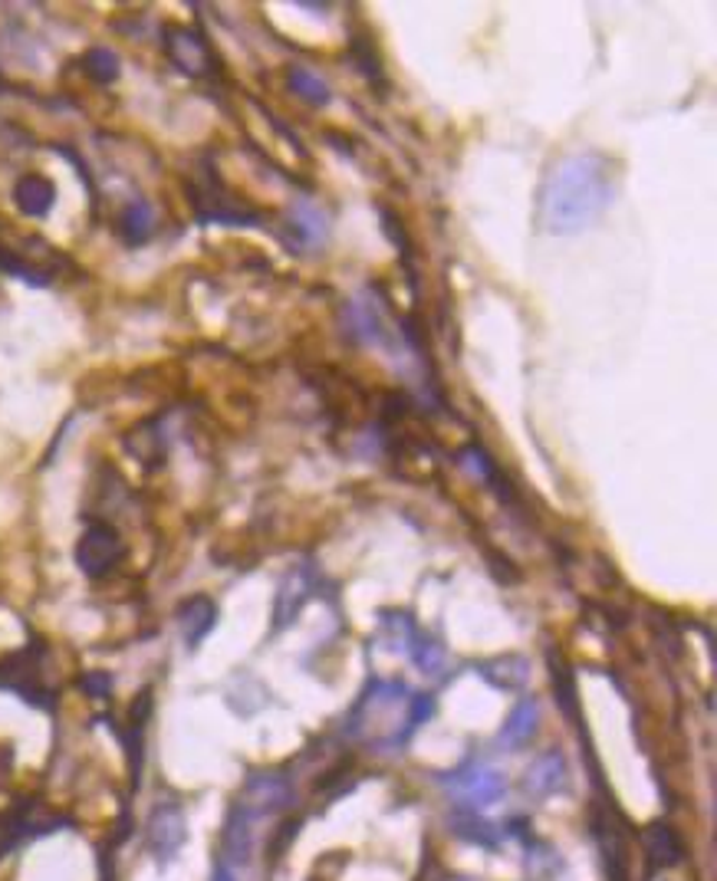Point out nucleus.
Instances as JSON below:
<instances>
[{"mask_svg": "<svg viewBox=\"0 0 717 881\" xmlns=\"http://www.w3.org/2000/svg\"><path fill=\"white\" fill-rule=\"evenodd\" d=\"M616 201V168L599 151H579L557 161L540 191V227L570 237L602 218Z\"/></svg>", "mask_w": 717, "mask_h": 881, "instance_id": "1", "label": "nucleus"}, {"mask_svg": "<svg viewBox=\"0 0 717 881\" xmlns=\"http://www.w3.org/2000/svg\"><path fill=\"white\" fill-rule=\"evenodd\" d=\"M409 687L399 681H372L365 687V694L356 701L353 714H350V734L356 740H369V743H395V734L389 731L385 721H392V727L399 731L402 743L409 740L405 731V714H409Z\"/></svg>", "mask_w": 717, "mask_h": 881, "instance_id": "2", "label": "nucleus"}, {"mask_svg": "<svg viewBox=\"0 0 717 881\" xmlns=\"http://www.w3.org/2000/svg\"><path fill=\"white\" fill-rule=\"evenodd\" d=\"M40 659H43V649L40 645H27V649L7 655V659L0 661V687L20 694L33 707H53V694L43 684Z\"/></svg>", "mask_w": 717, "mask_h": 881, "instance_id": "3", "label": "nucleus"}, {"mask_svg": "<svg viewBox=\"0 0 717 881\" xmlns=\"http://www.w3.org/2000/svg\"><path fill=\"white\" fill-rule=\"evenodd\" d=\"M438 780L454 793V800H461V806L471 809V812L501 803L503 793H507V780H503L501 770H491L484 763H468L454 773H441Z\"/></svg>", "mask_w": 717, "mask_h": 881, "instance_id": "4", "label": "nucleus"}, {"mask_svg": "<svg viewBox=\"0 0 717 881\" xmlns=\"http://www.w3.org/2000/svg\"><path fill=\"white\" fill-rule=\"evenodd\" d=\"M122 556H126V543H122L119 529L109 523H89L76 543V566L89 580L109 576L122 563Z\"/></svg>", "mask_w": 717, "mask_h": 881, "instance_id": "5", "label": "nucleus"}, {"mask_svg": "<svg viewBox=\"0 0 717 881\" xmlns=\"http://www.w3.org/2000/svg\"><path fill=\"white\" fill-rule=\"evenodd\" d=\"M165 53L181 73L195 76V79H205L217 70L212 43L191 27H178V23L165 27Z\"/></svg>", "mask_w": 717, "mask_h": 881, "instance_id": "6", "label": "nucleus"}, {"mask_svg": "<svg viewBox=\"0 0 717 881\" xmlns=\"http://www.w3.org/2000/svg\"><path fill=\"white\" fill-rule=\"evenodd\" d=\"M148 852L165 865L178 855V849L185 845L188 839V822H185V812L175 806V803H161L148 815Z\"/></svg>", "mask_w": 717, "mask_h": 881, "instance_id": "7", "label": "nucleus"}, {"mask_svg": "<svg viewBox=\"0 0 717 881\" xmlns=\"http://www.w3.org/2000/svg\"><path fill=\"white\" fill-rule=\"evenodd\" d=\"M567 780H570V763L560 750H547L540 753L527 773H523V793L530 800H550L557 796L560 790H567Z\"/></svg>", "mask_w": 717, "mask_h": 881, "instance_id": "8", "label": "nucleus"}, {"mask_svg": "<svg viewBox=\"0 0 717 881\" xmlns=\"http://www.w3.org/2000/svg\"><path fill=\"white\" fill-rule=\"evenodd\" d=\"M293 803V790H289V783L284 780V776H254V780H247V786H244V793H240V800H237V806L244 809V812H251L257 822L264 819V815H274V812H284V809Z\"/></svg>", "mask_w": 717, "mask_h": 881, "instance_id": "9", "label": "nucleus"}, {"mask_svg": "<svg viewBox=\"0 0 717 881\" xmlns=\"http://www.w3.org/2000/svg\"><path fill=\"white\" fill-rule=\"evenodd\" d=\"M310 598H313V573H310V566H293L284 576L281 588H277V598H274V632H284L287 625H293Z\"/></svg>", "mask_w": 717, "mask_h": 881, "instance_id": "10", "label": "nucleus"}, {"mask_svg": "<svg viewBox=\"0 0 717 881\" xmlns=\"http://www.w3.org/2000/svg\"><path fill=\"white\" fill-rule=\"evenodd\" d=\"M178 628H181V639L188 649H198L217 622V605L208 595H191L188 602L178 605Z\"/></svg>", "mask_w": 717, "mask_h": 881, "instance_id": "11", "label": "nucleus"}, {"mask_svg": "<svg viewBox=\"0 0 717 881\" xmlns=\"http://www.w3.org/2000/svg\"><path fill=\"white\" fill-rule=\"evenodd\" d=\"M540 727V704L533 697H520L513 704V711L507 714L501 734H498V746L501 750H520L523 743H530Z\"/></svg>", "mask_w": 717, "mask_h": 881, "instance_id": "12", "label": "nucleus"}, {"mask_svg": "<svg viewBox=\"0 0 717 881\" xmlns=\"http://www.w3.org/2000/svg\"><path fill=\"white\" fill-rule=\"evenodd\" d=\"M13 201L27 218H47L57 205V185L47 175H23L13 185Z\"/></svg>", "mask_w": 717, "mask_h": 881, "instance_id": "13", "label": "nucleus"}, {"mask_svg": "<svg viewBox=\"0 0 717 881\" xmlns=\"http://www.w3.org/2000/svg\"><path fill=\"white\" fill-rule=\"evenodd\" d=\"M254 825H257V819L234 803L230 815H227V825H224V862H234V865L251 862V855H254Z\"/></svg>", "mask_w": 717, "mask_h": 881, "instance_id": "14", "label": "nucleus"}, {"mask_svg": "<svg viewBox=\"0 0 717 881\" xmlns=\"http://www.w3.org/2000/svg\"><path fill=\"white\" fill-rule=\"evenodd\" d=\"M379 639L392 655H412L422 632L409 612H382L379 615Z\"/></svg>", "mask_w": 717, "mask_h": 881, "instance_id": "15", "label": "nucleus"}, {"mask_svg": "<svg viewBox=\"0 0 717 881\" xmlns=\"http://www.w3.org/2000/svg\"><path fill=\"white\" fill-rule=\"evenodd\" d=\"M478 674L498 691H520L530 681V661L523 655H501V659L484 661Z\"/></svg>", "mask_w": 717, "mask_h": 881, "instance_id": "16", "label": "nucleus"}, {"mask_svg": "<svg viewBox=\"0 0 717 881\" xmlns=\"http://www.w3.org/2000/svg\"><path fill=\"white\" fill-rule=\"evenodd\" d=\"M287 220H289V230L299 237V244H310V247L323 244L326 234H330V220H326V215H323L316 205L303 201V198H296V201L289 205Z\"/></svg>", "mask_w": 717, "mask_h": 881, "instance_id": "17", "label": "nucleus"}, {"mask_svg": "<svg viewBox=\"0 0 717 881\" xmlns=\"http://www.w3.org/2000/svg\"><path fill=\"white\" fill-rule=\"evenodd\" d=\"M40 832H50V829L30 819V806H17L0 812V855L13 852L20 842L33 839V835H40Z\"/></svg>", "mask_w": 717, "mask_h": 881, "instance_id": "18", "label": "nucleus"}, {"mask_svg": "<svg viewBox=\"0 0 717 881\" xmlns=\"http://www.w3.org/2000/svg\"><path fill=\"white\" fill-rule=\"evenodd\" d=\"M451 832H454L458 839H464V842H471V845H481V849H491V852L501 845V832H498V825L488 822V819H481V815L471 812V809H461V812L451 819Z\"/></svg>", "mask_w": 717, "mask_h": 881, "instance_id": "19", "label": "nucleus"}, {"mask_svg": "<svg viewBox=\"0 0 717 881\" xmlns=\"http://www.w3.org/2000/svg\"><path fill=\"white\" fill-rule=\"evenodd\" d=\"M287 89L289 92H296L303 102H310V106H330L333 102V89H330V82L323 79V76H316L310 67H289L287 70Z\"/></svg>", "mask_w": 717, "mask_h": 881, "instance_id": "20", "label": "nucleus"}, {"mask_svg": "<svg viewBox=\"0 0 717 881\" xmlns=\"http://www.w3.org/2000/svg\"><path fill=\"white\" fill-rule=\"evenodd\" d=\"M648 855L658 869H671L681 862L685 855V845L678 839V832L671 825H651L648 829Z\"/></svg>", "mask_w": 717, "mask_h": 881, "instance_id": "21", "label": "nucleus"}, {"mask_svg": "<svg viewBox=\"0 0 717 881\" xmlns=\"http://www.w3.org/2000/svg\"><path fill=\"white\" fill-rule=\"evenodd\" d=\"M151 230H155V211H151L148 201L136 198V201L122 211V218H119V234H122L126 244L139 247V244H145V240L151 237Z\"/></svg>", "mask_w": 717, "mask_h": 881, "instance_id": "22", "label": "nucleus"}, {"mask_svg": "<svg viewBox=\"0 0 717 881\" xmlns=\"http://www.w3.org/2000/svg\"><path fill=\"white\" fill-rule=\"evenodd\" d=\"M82 70H86L89 79H96L99 86H106V82L119 79V57L112 50H106V47H92L82 57Z\"/></svg>", "mask_w": 717, "mask_h": 881, "instance_id": "23", "label": "nucleus"}, {"mask_svg": "<svg viewBox=\"0 0 717 881\" xmlns=\"http://www.w3.org/2000/svg\"><path fill=\"white\" fill-rule=\"evenodd\" d=\"M409 659L415 661L419 667H422V674H441L444 671V661H448V655H444V645L441 642H434V639H419V645L412 649V655Z\"/></svg>", "mask_w": 717, "mask_h": 881, "instance_id": "24", "label": "nucleus"}, {"mask_svg": "<svg viewBox=\"0 0 717 881\" xmlns=\"http://www.w3.org/2000/svg\"><path fill=\"white\" fill-rule=\"evenodd\" d=\"M553 684H557V701H560V707H563V714H570L573 721H579V701H576V684H573V674H570V667L567 664H560V661L553 659Z\"/></svg>", "mask_w": 717, "mask_h": 881, "instance_id": "25", "label": "nucleus"}, {"mask_svg": "<svg viewBox=\"0 0 717 881\" xmlns=\"http://www.w3.org/2000/svg\"><path fill=\"white\" fill-rule=\"evenodd\" d=\"M79 687H82L89 697L102 701V697H109V691H112V677H109L106 671H89V674L79 677Z\"/></svg>", "mask_w": 717, "mask_h": 881, "instance_id": "26", "label": "nucleus"}, {"mask_svg": "<svg viewBox=\"0 0 717 881\" xmlns=\"http://www.w3.org/2000/svg\"><path fill=\"white\" fill-rule=\"evenodd\" d=\"M212 881H234V875H230V869H227V862H217L215 879H212Z\"/></svg>", "mask_w": 717, "mask_h": 881, "instance_id": "27", "label": "nucleus"}, {"mask_svg": "<svg viewBox=\"0 0 717 881\" xmlns=\"http://www.w3.org/2000/svg\"><path fill=\"white\" fill-rule=\"evenodd\" d=\"M451 881H471V879H451Z\"/></svg>", "mask_w": 717, "mask_h": 881, "instance_id": "28", "label": "nucleus"}]
</instances>
